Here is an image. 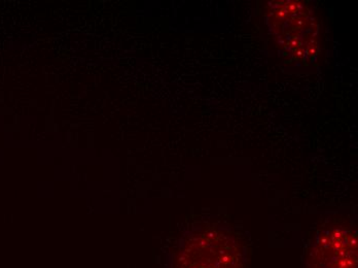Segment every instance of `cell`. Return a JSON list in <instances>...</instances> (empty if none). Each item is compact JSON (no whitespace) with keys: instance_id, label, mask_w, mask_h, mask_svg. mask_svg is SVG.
Listing matches in <instances>:
<instances>
[{"instance_id":"1","label":"cell","mask_w":358,"mask_h":268,"mask_svg":"<svg viewBox=\"0 0 358 268\" xmlns=\"http://www.w3.org/2000/svg\"><path fill=\"white\" fill-rule=\"evenodd\" d=\"M266 23L280 51L296 62H314L320 50V24L315 10L301 0L268 1Z\"/></svg>"},{"instance_id":"2","label":"cell","mask_w":358,"mask_h":268,"mask_svg":"<svg viewBox=\"0 0 358 268\" xmlns=\"http://www.w3.org/2000/svg\"><path fill=\"white\" fill-rule=\"evenodd\" d=\"M193 244L187 268H242V252L233 237L215 231Z\"/></svg>"},{"instance_id":"3","label":"cell","mask_w":358,"mask_h":268,"mask_svg":"<svg viewBox=\"0 0 358 268\" xmlns=\"http://www.w3.org/2000/svg\"><path fill=\"white\" fill-rule=\"evenodd\" d=\"M312 268H357V237L345 227H331L320 235Z\"/></svg>"}]
</instances>
